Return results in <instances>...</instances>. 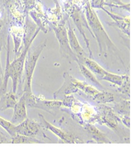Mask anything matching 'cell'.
Returning <instances> with one entry per match:
<instances>
[{"instance_id": "obj_1", "label": "cell", "mask_w": 131, "mask_h": 147, "mask_svg": "<svg viewBox=\"0 0 131 147\" xmlns=\"http://www.w3.org/2000/svg\"><path fill=\"white\" fill-rule=\"evenodd\" d=\"M86 17L93 35L97 41L100 52H106L107 49L109 50L110 49L115 50V46L107 34L97 15L89 3L86 7Z\"/></svg>"}, {"instance_id": "obj_2", "label": "cell", "mask_w": 131, "mask_h": 147, "mask_svg": "<svg viewBox=\"0 0 131 147\" xmlns=\"http://www.w3.org/2000/svg\"><path fill=\"white\" fill-rule=\"evenodd\" d=\"M46 41L43 43L35 47V48H29L26 57L24 64L23 79V92L24 93H32V77L35 67L37 64L39 57L41 55L44 47H45Z\"/></svg>"}, {"instance_id": "obj_3", "label": "cell", "mask_w": 131, "mask_h": 147, "mask_svg": "<svg viewBox=\"0 0 131 147\" xmlns=\"http://www.w3.org/2000/svg\"><path fill=\"white\" fill-rule=\"evenodd\" d=\"M55 36L59 43L61 55L66 59H70L77 61L78 59L71 49L67 35V29L63 26L54 28Z\"/></svg>"}, {"instance_id": "obj_4", "label": "cell", "mask_w": 131, "mask_h": 147, "mask_svg": "<svg viewBox=\"0 0 131 147\" xmlns=\"http://www.w3.org/2000/svg\"><path fill=\"white\" fill-rule=\"evenodd\" d=\"M41 129V125L36 121L28 118L15 125L16 134L29 137H35Z\"/></svg>"}, {"instance_id": "obj_5", "label": "cell", "mask_w": 131, "mask_h": 147, "mask_svg": "<svg viewBox=\"0 0 131 147\" xmlns=\"http://www.w3.org/2000/svg\"><path fill=\"white\" fill-rule=\"evenodd\" d=\"M27 107L25 96L23 94L13 109L14 114L10 121L12 124L17 125L28 118Z\"/></svg>"}, {"instance_id": "obj_6", "label": "cell", "mask_w": 131, "mask_h": 147, "mask_svg": "<svg viewBox=\"0 0 131 147\" xmlns=\"http://www.w3.org/2000/svg\"><path fill=\"white\" fill-rule=\"evenodd\" d=\"M39 117L41 121L42 122V127H45L48 130L54 133L57 136V137L61 139V140L64 141L66 143H75L76 138L73 134H68L63 131L60 129L55 127L54 125L49 123V122L44 119L43 115L41 114H39Z\"/></svg>"}, {"instance_id": "obj_7", "label": "cell", "mask_w": 131, "mask_h": 147, "mask_svg": "<svg viewBox=\"0 0 131 147\" xmlns=\"http://www.w3.org/2000/svg\"><path fill=\"white\" fill-rule=\"evenodd\" d=\"M67 31L69 45L71 49L77 57L78 59L77 61H81L82 59L86 57V53L79 43L77 37L76 36L74 30L69 22L68 23V28L67 30Z\"/></svg>"}, {"instance_id": "obj_8", "label": "cell", "mask_w": 131, "mask_h": 147, "mask_svg": "<svg viewBox=\"0 0 131 147\" xmlns=\"http://www.w3.org/2000/svg\"><path fill=\"white\" fill-rule=\"evenodd\" d=\"M18 100L16 93L12 91L5 92L0 97V112L14 109Z\"/></svg>"}, {"instance_id": "obj_9", "label": "cell", "mask_w": 131, "mask_h": 147, "mask_svg": "<svg viewBox=\"0 0 131 147\" xmlns=\"http://www.w3.org/2000/svg\"><path fill=\"white\" fill-rule=\"evenodd\" d=\"M71 17L73 19V21H74V23L75 24L76 26L77 27L78 29L79 30V32H80L81 34L82 35V36L84 38V41L86 42V45L87 48L88 49L89 53H90V56L91 57L92 55V54H91V51L90 47H89V40L86 36L85 32H84V29L83 28L84 26H86V27H87V26L85 25V24L86 23L82 20V19L81 18V15H80L79 11H75L73 12L72 14V15H71ZM88 28H89V30L90 31L91 34L93 35V37H94V36L93 35L90 29L88 27Z\"/></svg>"}, {"instance_id": "obj_10", "label": "cell", "mask_w": 131, "mask_h": 147, "mask_svg": "<svg viewBox=\"0 0 131 147\" xmlns=\"http://www.w3.org/2000/svg\"><path fill=\"white\" fill-rule=\"evenodd\" d=\"M77 61L84 62V65L91 72H93L95 75L97 76L98 77H100L101 79L107 72V71L103 68L101 66H100L97 62L91 59L85 57L81 61Z\"/></svg>"}, {"instance_id": "obj_11", "label": "cell", "mask_w": 131, "mask_h": 147, "mask_svg": "<svg viewBox=\"0 0 131 147\" xmlns=\"http://www.w3.org/2000/svg\"><path fill=\"white\" fill-rule=\"evenodd\" d=\"M127 77L128 76L127 75H120L111 73L107 71L105 75L102 78L101 80L115 84L120 87L122 85Z\"/></svg>"}, {"instance_id": "obj_12", "label": "cell", "mask_w": 131, "mask_h": 147, "mask_svg": "<svg viewBox=\"0 0 131 147\" xmlns=\"http://www.w3.org/2000/svg\"><path fill=\"white\" fill-rule=\"evenodd\" d=\"M10 142L12 144H34L41 143L34 137H29L18 134H16L11 137Z\"/></svg>"}, {"instance_id": "obj_13", "label": "cell", "mask_w": 131, "mask_h": 147, "mask_svg": "<svg viewBox=\"0 0 131 147\" xmlns=\"http://www.w3.org/2000/svg\"><path fill=\"white\" fill-rule=\"evenodd\" d=\"M86 129L90 133L93 138L99 143H109L108 139L105 136L104 134L94 126L87 125Z\"/></svg>"}, {"instance_id": "obj_14", "label": "cell", "mask_w": 131, "mask_h": 147, "mask_svg": "<svg viewBox=\"0 0 131 147\" xmlns=\"http://www.w3.org/2000/svg\"><path fill=\"white\" fill-rule=\"evenodd\" d=\"M79 65V68L81 71V73L87 80H89L93 84H95L96 85L101 86V84L98 81L96 77L94 75L93 72H91L86 66L83 64L82 62L77 61Z\"/></svg>"}, {"instance_id": "obj_15", "label": "cell", "mask_w": 131, "mask_h": 147, "mask_svg": "<svg viewBox=\"0 0 131 147\" xmlns=\"http://www.w3.org/2000/svg\"><path fill=\"white\" fill-rule=\"evenodd\" d=\"M0 127L4 129L11 137H13L17 134L15 131V125L12 124L10 121L7 120L6 119L1 116Z\"/></svg>"}, {"instance_id": "obj_16", "label": "cell", "mask_w": 131, "mask_h": 147, "mask_svg": "<svg viewBox=\"0 0 131 147\" xmlns=\"http://www.w3.org/2000/svg\"><path fill=\"white\" fill-rule=\"evenodd\" d=\"M94 99L96 102L101 103H109L114 100L113 94L109 92H99L94 96Z\"/></svg>"}, {"instance_id": "obj_17", "label": "cell", "mask_w": 131, "mask_h": 147, "mask_svg": "<svg viewBox=\"0 0 131 147\" xmlns=\"http://www.w3.org/2000/svg\"><path fill=\"white\" fill-rule=\"evenodd\" d=\"M2 51V45L0 44V87L2 86L3 82V73L2 69L1 59V54Z\"/></svg>"}, {"instance_id": "obj_18", "label": "cell", "mask_w": 131, "mask_h": 147, "mask_svg": "<svg viewBox=\"0 0 131 147\" xmlns=\"http://www.w3.org/2000/svg\"><path fill=\"white\" fill-rule=\"evenodd\" d=\"M11 143L10 140L7 139L5 136L0 132V144H7Z\"/></svg>"}, {"instance_id": "obj_19", "label": "cell", "mask_w": 131, "mask_h": 147, "mask_svg": "<svg viewBox=\"0 0 131 147\" xmlns=\"http://www.w3.org/2000/svg\"><path fill=\"white\" fill-rule=\"evenodd\" d=\"M2 22H1V21L0 20V30H1V28H2Z\"/></svg>"}]
</instances>
